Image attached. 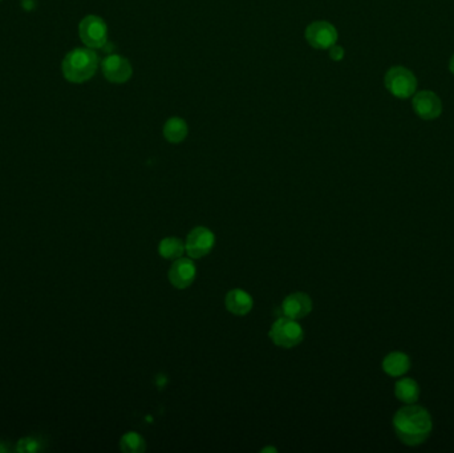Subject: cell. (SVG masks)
Masks as SVG:
<instances>
[{
  "label": "cell",
  "mask_w": 454,
  "mask_h": 453,
  "mask_svg": "<svg viewBox=\"0 0 454 453\" xmlns=\"http://www.w3.org/2000/svg\"><path fill=\"white\" fill-rule=\"evenodd\" d=\"M101 71L105 79L113 84H124L129 80L133 75L131 63L120 55H109L101 63Z\"/></svg>",
  "instance_id": "obj_9"
},
{
  "label": "cell",
  "mask_w": 454,
  "mask_h": 453,
  "mask_svg": "<svg viewBox=\"0 0 454 453\" xmlns=\"http://www.w3.org/2000/svg\"><path fill=\"white\" fill-rule=\"evenodd\" d=\"M394 395L404 404H414L420 398V385L412 378L399 379L394 384Z\"/></svg>",
  "instance_id": "obj_14"
},
{
  "label": "cell",
  "mask_w": 454,
  "mask_h": 453,
  "mask_svg": "<svg viewBox=\"0 0 454 453\" xmlns=\"http://www.w3.org/2000/svg\"><path fill=\"white\" fill-rule=\"evenodd\" d=\"M39 449V442L33 437H23L16 445V451L21 453L36 452Z\"/></svg>",
  "instance_id": "obj_18"
},
{
  "label": "cell",
  "mask_w": 454,
  "mask_h": 453,
  "mask_svg": "<svg viewBox=\"0 0 454 453\" xmlns=\"http://www.w3.org/2000/svg\"><path fill=\"white\" fill-rule=\"evenodd\" d=\"M120 448L125 453H142L146 449V442L140 433L129 431L122 435Z\"/></svg>",
  "instance_id": "obj_17"
},
{
  "label": "cell",
  "mask_w": 454,
  "mask_h": 453,
  "mask_svg": "<svg viewBox=\"0 0 454 453\" xmlns=\"http://www.w3.org/2000/svg\"><path fill=\"white\" fill-rule=\"evenodd\" d=\"M414 112L425 121L438 119L443 113L441 99L432 91H421L416 93L412 100Z\"/></svg>",
  "instance_id": "obj_8"
},
{
  "label": "cell",
  "mask_w": 454,
  "mask_h": 453,
  "mask_svg": "<svg viewBox=\"0 0 454 453\" xmlns=\"http://www.w3.org/2000/svg\"><path fill=\"white\" fill-rule=\"evenodd\" d=\"M344 55H345V52H344L343 47L337 46V44H335V46H333V47L330 48V58H331L333 61L343 60Z\"/></svg>",
  "instance_id": "obj_19"
},
{
  "label": "cell",
  "mask_w": 454,
  "mask_h": 453,
  "mask_svg": "<svg viewBox=\"0 0 454 453\" xmlns=\"http://www.w3.org/2000/svg\"><path fill=\"white\" fill-rule=\"evenodd\" d=\"M394 432L399 440L408 447L425 443L433 428L432 416L428 410L417 404H405L394 413Z\"/></svg>",
  "instance_id": "obj_1"
},
{
  "label": "cell",
  "mask_w": 454,
  "mask_h": 453,
  "mask_svg": "<svg viewBox=\"0 0 454 453\" xmlns=\"http://www.w3.org/2000/svg\"><path fill=\"white\" fill-rule=\"evenodd\" d=\"M225 306L227 311L232 312L235 316H244L254 307V299L250 292L243 289H232L225 297Z\"/></svg>",
  "instance_id": "obj_12"
},
{
  "label": "cell",
  "mask_w": 454,
  "mask_h": 453,
  "mask_svg": "<svg viewBox=\"0 0 454 453\" xmlns=\"http://www.w3.org/2000/svg\"><path fill=\"white\" fill-rule=\"evenodd\" d=\"M185 252H186L185 242L178 237H166L158 243V254L162 258L169 261H175L181 258Z\"/></svg>",
  "instance_id": "obj_16"
},
{
  "label": "cell",
  "mask_w": 454,
  "mask_h": 453,
  "mask_svg": "<svg viewBox=\"0 0 454 453\" xmlns=\"http://www.w3.org/2000/svg\"><path fill=\"white\" fill-rule=\"evenodd\" d=\"M313 302L308 294L306 292H291L282 302V312L284 316L299 321L306 318L313 311Z\"/></svg>",
  "instance_id": "obj_11"
},
{
  "label": "cell",
  "mask_w": 454,
  "mask_h": 453,
  "mask_svg": "<svg viewBox=\"0 0 454 453\" xmlns=\"http://www.w3.org/2000/svg\"><path fill=\"white\" fill-rule=\"evenodd\" d=\"M169 282L175 289L183 290L192 286L197 277V266L192 258H178L173 261L172 266L168 272Z\"/></svg>",
  "instance_id": "obj_10"
},
{
  "label": "cell",
  "mask_w": 454,
  "mask_h": 453,
  "mask_svg": "<svg viewBox=\"0 0 454 453\" xmlns=\"http://www.w3.org/2000/svg\"><path fill=\"white\" fill-rule=\"evenodd\" d=\"M449 70L454 75V55L452 56V59H450V63H449Z\"/></svg>",
  "instance_id": "obj_21"
},
{
  "label": "cell",
  "mask_w": 454,
  "mask_h": 453,
  "mask_svg": "<svg viewBox=\"0 0 454 453\" xmlns=\"http://www.w3.org/2000/svg\"><path fill=\"white\" fill-rule=\"evenodd\" d=\"M269 336L278 347L293 348L302 343L304 330L298 321L283 315L273 323Z\"/></svg>",
  "instance_id": "obj_4"
},
{
  "label": "cell",
  "mask_w": 454,
  "mask_h": 453,
  "mask_svg": "<svg viewBox=\"0 0 454 453\" xmlns=\"http://www.w3.org/2000/svg\"><path fill=\"white\" fill-rule=\"evenodd\" d=\"M99 67V58L92 48H76L65 55L61 63L64 78L75 84L90 80Z\"/></svg>",
  "instance_id": "obj_2"
},
{
  "label": "cell",
  "mask_w": 454,
  "mask_h": 453,
  "mask_svg": "<svg viewBox=\"0 0 454 453\" xmlns=\"http://www.w3.org/2000/svg\"><path fill=\"white\" fill-rule=\"evenodd\" d=\"M163 137L172 144H180L188 137L189 128L186 121L181 117H171L163 125Z\"/></svg>",
  "instance_id": "obj_15"
},
{
  "label": "cell",
  "mask_w": 454,
  "mask_h": 453,
  "mask_svg": "<svg viewBox=\"0 0 454 453\" xmlns=\"http://www.w3.org/2000/svg\"><path fill=\"white\" fill-rule=\"evenodd\" d=\"M261 452H262V453H267V452L276 453V452H278V449H276V448H274V447H266V448H263V449H262V451H261Z\"/></svg>",
  "instance_id": "obj_20"
},
{
  "label": "cell",
  "mask_w": 454,
  "mask_h": 453,
  "mask_svg": "<svg viewBox=\"0 0 454 453\" xmlns=\"http://www.w3.org/2000/svg\"><path fill=\"white\" fill-rule=\"evenodd\" d=\"M185 246L190 258L200 260L212 252L215 246V234L206 226H197L188 234Z\"/></svg>",
  "instance_id": "obj_6"
},
{
  "label": "cell",
  "mask_w": 454,
  "mask_h": 453,
  "mask_svg": "<svg viewBox=\"0 0 454 453\" xmlns=\"http://www.w3.org/2000/svg\"><path fill=\"white\" fill-rule=\"evenodd\" d=\"M80 39L88 48H102L108 41L107 23L96 15H88L81 21L79 26Z\"/></svg>",
  "instance_id": "obj_5"
},
{
  "label": "cell",
  "mask_w": 454,
  "mask_h": 453,
  "mask_svg": "<svg viewBox=\"0 0 454 453\" xmlns=\"http://www.w3.org/2000/svg\"><path fill=\"white\" fill-rule=\"evenodd\" d=\"M382 367L388 376L401 378L411 368V358L401 351H394L384 358Z\"/></svg>",
  "instance_id": "obj_13"
},
{
  "label": "cell",
  "mask_w": 454,
  "mask_h": 453,
  "mask_svg": "<svg viewBox=\"0 0 454 453\" xmlns=\"http://www.w3.org/2000/svg\"><path fill=\"white\" fill-rule=\"evenodd\" d=\"M9 451V448L7 447H4V444L0 442V453H6Z\"/></svg>",
  "instance_id": "obj_22"
},
{
  "label": "cell",
  "mask_w": 454,
  "mask_h": 453,
  "mask_svg": "<svg viewBox=\"0 0 454 453\" xmlns=\"http://www.w3.org/2000/svg\"><path fill=\"white\" fill-rule=\"evenodd\" d=\"M385 88L397 99H409L417 90V79L412 71L397 65L389 68L384 78Z\"/></svg>",
  "instance_id": "obj_3"
},
{
  "label": "cell",
  "mask_w": 454,
  "mask_h": 453,
  "mask_svg": "<svg viewBox=\"0 0 454 453\" xmlns=\"http://www.w3.org/2000/svg\"><path fill=\"white\" fill-rule=\"evenodd\" d=\"M306 39L316 50H330L337 41V31L328 21H313L306 30Z\"/></svg>",
  "instance_id": "obj_7"
}]
</instances>
